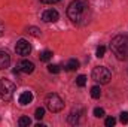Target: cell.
I'll use <instances>...</instances> for the list:
<instances>
[{
	"instance_id": "cell-1",
	"label": "cell",
	"mask_w": 128,
	"mask_h": 127,
	"mask_svg": "<svg viewBox=\"0 0 128 127\" xmlns=\"http://www.w3.org/2000/svg\"><path fill=\"white\" fill-rule=\"evenodd\" d=\"M67 17L78 26H86L91 20V6L86 0H73L67 8Z\"/></svg>"
},
{
	"instance_id": "cell-2",
	"label": "cell",
	"mask_w": 128,
	"mask_h": 127,
	"mask_svg": "<svg viewBox=\"0 0 128 127\" xmlns=\"http://www.w3.org/2000/svg\"><path fill=\"white\" fill-rule=\"evenodd\" d=\"M110 49L118 60H128V36H115L110 42Z\"/></svg>"
},
{
	"instance_id": "cell-3",
	"label": "cell",
	"mask_w": 128,
	"mask_h": 127,
	"mask_svg": "<svg viewBox=\"0 0 128 127\" xmlns=\"http://www.w3.org/2000/svg\"><path fill=\"white\" fill-rule=\"evenodd\" d=\"M45 105H46V108H48L51 112H60V111H63V108H64L63 99H61L58 94H55V93L46 96Z\"/></svg>"
},
{
	"instance_id": "cell-4",
	"label": "cell",
	"mask_w": 128,
	"mask_h": 127,
	"mask_svg": "<svg viewBox=\"0 0 128 127\" xmlns=\"http://www.w3.org/2000/svg\"><path fill=\"white\" fill-rule=\"evenodd\" d=\"M92 79L96 82H100V84H109V81L112 79V73L107 67L104 66H97L92 70Z\"/></svg>"
},
{
	"instance_id": "cell-5",
	"label": "cell",
	"mask_w": 128,
	"mask_h": 127,
	"mask_svg": "<svg viewBox=\"0 0 128 127\" xmlns=\"http://www.w3.org/2000/svg\"><path fill=\"white\" fill-rule=\"evenodd\" d=\"M14 93H15V85L14 82H10L9 79H2L0 81V94L4 100H10L14 97Z\"/></svg>"
},
{
	"instance_id": "cell-6",
	"label": "cell",
	"mask_w": 128,
	"mask_h": 127,
	"mask_svg": "<svg viewBox=\"0 0 128 127\" xmlns=\"http://www.w3.org/2000/svg\"><path fill=\"white\" fill-rule=\"evenodd\" d=\"M15 51H16V54H20V55L26 57V55H28V54L32 52V46H30V43H28L26 39H20V40L16 42Z\"/></svg>"
},
{
	"instance_id": "cell-7",
	"label": "cell",
	"mask_w": 128,
	"mask_h": 127,
	"mask_svg": "<svg viewBox=\"0 0 128 127\" xmlns=\"http://www.w3.org/2000/svg\"><path fill=\"white\" fill-rule=\"evenodd\" d=\"M58 18H60V15L55 9H48L42 14V20L45 23H55V21H58Z\"/></svg>"
},
{
	"instance_id": "cell-8",
	"label": "cell",
	"mask_w": 128,
	"mask_h": 127,
	"mask_svg": "<svg viewBox=\"0 0 128 127\" xmlns=\"http://www.w3.org/2000/svg\"><path fill=\"white\" fill-rule=\"evenodd\" d=\"M20 72H22V73H33V70H34V64L32 61H28V60H22V61H20L18 64V67H16Z\"/></svg>"
},
{
	"instance_id": "cell-9",
	"label": "cell",
	"mask_w": 128,
	"mask_h": 127,
	"mask_svg": "<svg viewBox=\"0 0 128 127\" xmlns=\"http://www.w3.org/2000/svg\"><path fill=\"white\" fill-rule=\"evenodd\" d=\"M10 64V55L4 51H0V70L8 69Z\"/></svg>"
},
{
	"instance_id": "cell-10",
	"label": "cell",
	"mask_w": 128,
	"mask_h": 127,
	"mask_svg": "<svg viewBox=\"0 0 128 127\" xmlns=\"http://www.w3.org/2000/svg\"><path fill=\"white\" fill-rule=\"evenodd\" d=\"M32 100H33V94L30 93V91H24V93H21V96H20V99H18L20 105H22V106L28 105V103H30Z\"/></svg>"
},
{
	"instance_id": "cell-11",
	"label": "cell",
	"mask_w": 128,
	"mask_h": 127,
	"mask_svg": "<svg viewBox=\"0 0 128 127\" xmlns=\"http://www.w3.org/2000/svg\"><path fill=\"white\" fill-rule=\"evenodd\" d=\"M76 69H79V61L76 60V58H70L67 64H66V70L67 72H73V70H76Z\"/></svg>"
},
{
	"instance_id": "cell-12",
	"label": "cell",
	"mask_w": 128,
	"mask_h": 127,
	"mask_svg": "<svg viewBox=\"0 0 128 127\" xmlns=\"http://www.w3.org/2000/svg\"><path fill=\"white\" fill-rule=\"evenodd\" d=\"M68 123L72 126H74V124L79 123V111H72V114L68 115Z\"/></svg>"
},
{
	"instance_id": "cell-13",
	"label": "cell",
	"mask_w": 128,
	"mask_h": 127,
	"mask_svg": "<svg viewBox=\"0 0 128 127\" xmlns=\"http://www.w3.org/2000/svg\"><path fill=\"white\" fill-rule=\"evenodd\" d=\"M52 58V51H43L42 54H40V61H49Z\"/></svg>"
},
{
	"instance_id": "cell-14",
	"label": "cell",
	"mask_w": 128,
	"mask_h": 127,
	"mask_svg": "<svg viewBox=\"0 0 128 127\" xmlns=\"http://www.w3.org/2000/svg\"><path fill=\"white\" fill-rule=\"evenodd\" d=\"M18 124H20L21 127H28L30 124H32V120H30L28 117H21L20 121H18Z\"/></svg>"
},
{
	"instance_id": "cell-15",
	"label": "cell",
	"mask_w": 128,
	"mask_h": 127,
	"mask_svg": "<svg viewBox=\"0 0 128 127\" xmlns=\"http://www.w3.org/2000/svg\"><path fill=\"white\" fill-rule=\"evenodd\" d=\"M76 84H78V87H85V84H86V76H85V75H79V76L76 78Z\"/></svg>"
},
{
	"instance_id": "cell-16",
	"label": "cell",
	"mask_w": 128,
	"mask_h": 127,
	"mask_svg": "<svg viewBox=\"0 0 128 127\" xmlns=\"http://www.w3.org/2000/svg\"><path fill=\"white\" fill-rule=\"evenodd\" d=\"M100 96H101V90H100V87H92L91 88V97H94V99H100Z\"/></svg>"
},
{
	"instance_id": "cell-17",
	"label": "cell",
	"mask_w": 128,
	"mask_h": 127,
	"mask_svg": "<svg viewBox=\"0 0 128 127\" xmlns=\"http://www.w3.org/2000/svg\"><path fill=\"white\" fill-rule=\"evenodd\" d=\"M34 117H36V120H42L45 117V109L43 108H37L36 112H34Z\"/></svg>"
},
{
	"instance_id": "cell-18",
	"label": "cell",
	"mask_w": 128,
	"mask_h": 127,
	"mask_svg": "<svg viewBox=\"0 0 128 127\" xmlns=\"http://www.w3.org/2000/svg\"><path fill=\"white\" fill-rule=\"evenodd\" d=\"M27 32L30 33V34H33V36H36V37H39V36L42 34L40 30H39L37 27H28V29H27Z\"/></svg>"
},
{
	"instance_id": "cell-19",
	"label": "cell",
	"mask_w": 128,
	"mask_h": 127,
	"mask_svg": "<svg viewBox=\"0 0 128 127\" xmlns=\"http://www.w3.org/2000/svg\"><path fill=\"white\" fill-rule=\"evenodd\" d=\"M48 70L51 73H60V66L58 64H49L48 66Z\"/></svg>"
},
{
	"instance_id": "cell-20",
	"label": "cell",
	"mask_w": 128,
	"mask_h": 127,
	"mask_svg": "<svg viewBox=\"0 0 128 127\" xmlns=\"http://www.w3.org/2000/svg\"><path fill=\"white\" fill-rule=\"evenodd\" d=\"M119 120H121V123H122V124H127V123H128V112H127V111H124V112H121V114H119Z\"/></svg>"
},
{
	"instance_id": "cell-21",
	"label": "cell",
	"mask_w": 128,
	"mask_h": 127,
	"mask_svg": "<svg viewBox=\"0 0 128 127\" xmlns=\"http://www.w3.org/2000/svg\"><path fill=\"white\" fill-rule=\"evenodd\" d=\"M104 52H106V46H103V45H100V46L97 48V57H98V58H101V57H104Z\"/></svg>"
},
{
	"instance_id": "cell-22",
	"label": "cell",
	"mask_w": 128,
	"mask_h": 127,
	"mask_svg": "<svg viewBox=\"0 0 128 127\" xmlns=\"http://www.w3.org/2000/svg\"><path fill=\"white\" fill-rule=\"evenodd\" d=\"M94 117H97V118L104 117V109H103V108H96V109H94Z\"/></svg>"
},
{
	"instance_id": "cell-23",
	"label": "cell",
	"mask_w": 128,
	"mask_h": 127,
	"mask_svg": "<svg viewBox=\"0 0 128 127\" xmlns=\"http://www.w3.org/2000/svg\"><path fill=\"white\" fill-rule=\"evenodd\" d=\"M115 123H116V120H115L113 117H109V118H106V121H104L106 127H113L115 126Z\"/></svg>"
},
{
	"instance_id": "cell-24",
	"label": "cell",
	"mask_w": 128,
	"mask_h": 127,
	"mask_svg": "<svg viewBox=\"0 0 128 127\" xmlns=\"http://www.w3.org/2000/svg\"><path fill=\"white\" fill-rule=\"evenodd\" d=\"M42 3H48V5H52V3H58L60 0H40Z\"/></svg>"
},
{
	"instance_id": "cell-25",
	"label": "cell",
	"mask_w": 128,
	"mask_h": 127,
	"mask_svg": "<svg viewBox=\"0 0 128 127\" xmlns=\"http://www.w3.org/2000/svg\"><path fill=\"white\" fill-rule=\"evenodd\" d=\"M2 34H3V26L0 24V36H2Z\"/></svg>"
},
{
	"instance_id": "cell-26",
	"label": "cell",
	"mask_w": 128,
	"mask_h": 127,
	"mask_svg": "<svg viewBox=\"0 0 128 127\" xmlns=\"http://www.w3.org/2000/svg\"><path fill=\"white\" fill-rule=\"evenodd\" d=\"M0 97H2V94H0Z\"/></svg>"
}]
</instances>
